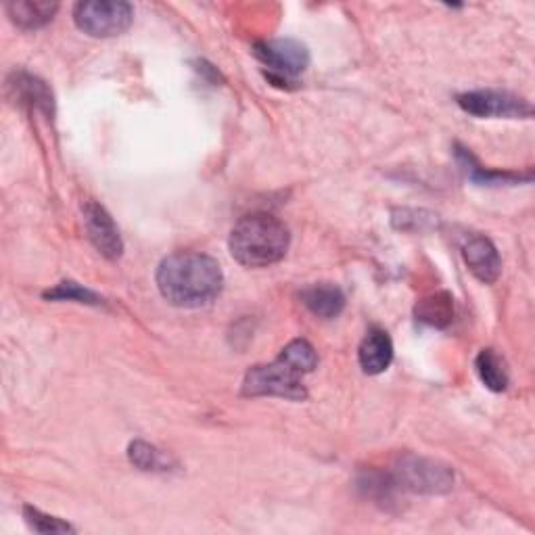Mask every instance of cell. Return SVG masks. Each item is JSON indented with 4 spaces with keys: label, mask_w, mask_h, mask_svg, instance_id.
<instances>
[{
    "label": "cell",
    "mask_w": 535,
    "mask_h": 535,
    "mask_svg": "<svg viewBox=\"0 0 535 535\" xmlns=\"http://www.w3.org/2000/svg\"><path fill=\"white\" fill-rule=\"evenodd\" d=\"M224 285L220 264L205 253L180 251L157 268L159 293L172 306L201 308L214 301Z\"/></svg>",
    "instance_id": "cell-1"
},
{
    "label": "cell",
    "mask_w": 535,
    "mask_h": 535,
    "mask_svg": "<svg viewBox=\"0 0 535 535\" xmlns=\"http://www.w3.org/2000/svg\"><path fill=\"white\" fill-rule=\"evenodd\" d=\"M318 356L306 339L291 341L272 364L253 366L243 381V395L287 398L301 402L308 398L304 377L316 368Z\"/></svg>",
    "instance_id": "cell-2"
},
{
    "label": "cell",
    "mask_w": 535,
    "mask_h": 535,
    "mask_svg": "<svg viewBox=\"0 0 535 535\" xmlns=\"http://www.w3.org/2000/svg\"><path fill=\"white\" fill-rule=\"evenodd\" d=\"M291 235L289 228L270 214H249L230 232V253L247 268H266L285 258Z\"/></svg>",
    "instance_id": "cell-3"
},
{
    "label": "cell",
    "mask_w": 535,
    "mask_h": 535,
    "mask_svg": "<svg viewBox=\"0 0 535 535\" xmlns=\"http://www.w3.org/2000/svg\"><path fill=\"white\" fill-rule=\"evenodd\" d=\"M134 19V9L122 0H95L78 3L74 9L76 26L92 38H113L124 34Z\"/></svg>",
    "instance_id": "cell-4"
},
{
    "label": "cell",
    "mask_w": 535,
    "mask_h": 535,
    "mask_svg": "<svg viewBox=\"0 0 535 535\" xmlns=\"http://www.w3.org/2000/svg\"><path fill=\"white\" fill-rule=\"evenodd\" d=\"M398 483L416 494H446L454 485L452 469L435 460L404 456L395 469Z\"/></svg>",
    "instance_id": "cell-5"
},
{
    "label": "cell",
    "mask_w": 535,
    "mask_h": 535,
    "mask_svg": "<svg viewBox=\"0 0 535 535\" xmlns=\"http://www.w3.org/2000/svg\"><path fill=\"white\" fill-rule=\"evenodd\" d=\"M253 55L258 57L268 69L270 80L285 82L289 78L306 72L310 63V53L297 40H264L253 46Z\"/></svg>",
    "instance_id": "cell-6"
},
{
    "label": "cell",
    "mask_w": 535,
    "mask_h": 535,
    "mask_svg": "<svg viewBox=\"0 0 535 535\" xmlns=\"http://www.w3.org/2000/svg\"><path fill=\"white\" fill-rule=\"evenodd\" d=\"M458 105L475 118H529L531 105L500 90H473L458 95Z\"/></svg>",
    "instance_id": "cell-7"
},
{
    "label": "cell",
    "mask_w": 535,
    "mask_h": 535,
    "mask_svg": "<svg viewBox=\"0 0 535 535\" xmlns=\"http://www.w3.org/2000/svg\"><path fill=\"white\" fill-rule=\"evenodd\" d=\"M84 226L88 232V239L99 249V253L107 260L122 258L124 243L120 237V230L115 226L113 218L107 214V209L95 201H88L84 207Z\"/></svg>",
    "instance_id": "cell-8"
},
{
    "label": "cell",
    "mask_w": 535,
    "mask_h": 535,
    "mask_svg": "<svg viewBox=\"0 0 535 535\" xmlns=\"http://www.w3.org/2000/svg\"><path fill=\"white\" fill-rule=\"evenodd\" d=\"M464 262H467L469 270L477 281L492 285L500 278L502 272V260L496 245L487 237H473L462 247Z\"/></svg>",
    "instance_id": "cell-9"
},
{
    "label": "cell",
    "mask_w": 535,
    "mask_h": 535,
    "mask_svg": "<svg viewBox=\"0 0 535 535\" xmlns=\"http://www.w3.org/2000/svg\"><path fill=\"white\" fill-rule=\"evenodd\" d=\"M358 360L366 375H381L393 360L391 337L381 329H372L360 345Z\"/></svg>",
    "instance_id": "cell-10"
},
{
    "label": "cell",
    "mask_w": 535,
    "mask_h": 535,
    "mask_svg": "<svg viewBox=\"0 0 535 535\" xmlns=\"http://www.w3.org/2000/svg\"><path fill=\"white\" fill-rule=\"evenodd\" d=\"M301 301L312 314L320 318H335L345 308L343 291L331 283H320L304 289L301 291Z\"/></svg>",
    "instance_id": "cell-11"
},
{
    "label": "cell",
    "mask_w": 535,
    "mask_h": 535,
    "mask_svg": "<svg viewBox=\"0 0 535 535\" xmlns=\"http://www.w3.org/2000/svg\"><path fill=\"white\" fill-rule=\"evenodd\" d=\"M7 13L11 21L21 30H38L46 23L53 21L59 5L57 3H34V0H19V3H9Z\"/></svg>",
    "instance_id": "cell-12"
},
{
    "label": "cell",
    "mask_w": 535,
    "mask_h": 535,
    "mask_svg": "<svg viewBox=\"0 0 535 535\" xmlns=\"http://www.w3.org/2000/svg\"><path fill=\"white\" fill-rule=\"evenodd\" d=\"M416 320L435 329H446L454 320V299L450 293L439 291L418 301Z\"/></svg>",
    "instance_id": "cell-13"
},
{
    "label": "cell",
    "mask_w": 535,
    "mask_h": 535,
    "mask_svg": "<svg viewBox=\"0 0 535 535\" xmlns=\"http://www.w3.org/2000/svg\"><path fill=\"white\" fill-rule=\"evenodd\" d=\"M475 368H477V375H479L481 383L490 391L500 393L508 387V370H506L502 358L494 350H483L477 356Z\"/></svg>",
    "instance_id": "cell-14"
},
{
    "label": "cell",
    "mask_w": 535,
    "mask_h": 535,
    "mask_svg": "<svg viewBox=\"0 0 535 535\" xmlns=\"http://www.w3.org/2000/svg\"><path fill=\"white\" fill-rule=\"evenodd\" d=\"M130 462L134 467H138L141 471H170L174 467V460L166 454L157 450L155 446L145 444V441H134L130 446Z\"/></svg>",
    "instance_id": "cell-15"
},
{
    "label": "cell",
    "mask_w": 535,
    "mask_h": 535,
    "mask_svg": "<svg viewBox=\"0 0 535 535\" xmlns=\"http://www.w3.org/2000/svg\"><path fill=\"white\" fill-rule=\"evenodd\" d=\"M15 88V92L19 90L21 99H26L28 103L36 105L38 109L46 111V113H53V92L46 88L44 82H40L34 76L28 74H19L15 76V84H11Z\"/></svg>",
    "instance_id": "cell-16"
},
{
    "label": "cell",
    "mask_w": 535,
    "mask_h": 535,
    "mask_svg": "<svg viewBox=\"0 0 535 535\" xmlns=\"http://www.w3.org/2000/svg\"><path fill=\"white\" fill-rule=\"evenodd\" d=\"M44 299H51V301H78V304H88V306H101L103 304V299L97 293L84 289L82 285H78L74 281H63L55 289H49L44 293Z\"/></svg>",
    "instance_id": "cell-17"
},
{
    "label": "cell",
    "mask_w": 535,
    "mask_h": 535,
    "mask_svg": "<svg viewBox=\"0 0 535 535\" xmlns=\"http://www.w3.org/2000/svg\"><path fill=\"white\" fill-rule=\"evenodd\" d=\"M458 157L462 161V166L467 168V174L479 182V184H500V182H517L521 180L519 174H508V172H485L477 161L475 157L469 153V151H464V149H458Z\"/></svg>",
    "instance_id": "cell-18"
},
{
    "label": "cell",
    "mask_w": 535,
    "mask_h": 535,
    "mask_svg": "<svg viewBox=\"0 0 535 535\" xmlns=\"http://www.w3.org/2000/svg\"><path fill=\"white\" fill-rule=\"evenodd\" d=\"M23 517H26L28 525L38 533H67V531H74V527L69 523H63L57 517L44 515V513H40L38 508H32V506L23 508Z\"/></svg>",
    "instance_id": "cell-19"
}]
</instances>
